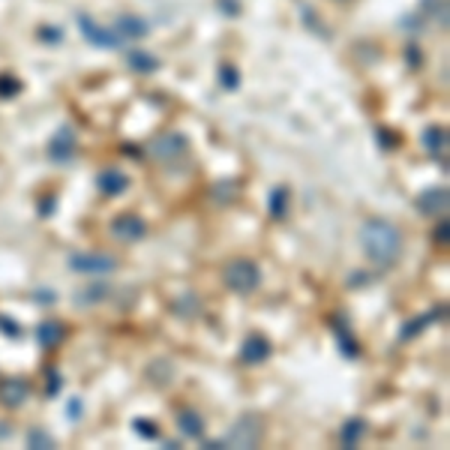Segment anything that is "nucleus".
I'll return each instance as SVG.
<instances>
[{"label":"nucleus","mask_w":450,"mask_h":450,"mask_svg":"<svg viewBox=\"0 0 450 450\" xmlns=\"http://www.w3.org/2000/svg\"><path fill=\"white\" fill-rule=\"evenodd\" d=\"M186 135H180V133H165V135H159L150 142V153H153L156 159H177L180 153H186Z\"/></svg>","instance_id":"nucleus-8"},{"label":"nucleus","mask_w":450,"mask_h":450,"mask_svg":"<svg viewBox=\"0 0 450 450\" xmlns=\"http://www.w3.org/2000/svg\"><path fill=\"white\" fill-rule=\"evenodd\" d=\"M48 156H52V163H69V159L75 156V133L73 126H60L57 133L52 135V142H48Z\"/></svg>","instance_id":"nucleus-7"},{"label":"nucleus","mask_w":450,"mask_h":450,"mask_svg":"<svg viewBox=\"0 0 450 450\" xmlns=\"http://www.w3.org/2000/svg\"><path fill=\"white\" fill-rule=\"evenodd\" d=\"M219 9H225L228 15H237L240 13V3H237V0H219Z\"/></svg>","instance_id":"nucleus-33"},{"label":"nucleus","mask_w":450,"mask_h":450,"mask_svg":"<svg viewBox=\"0 0 450 450\" xmlns=\"http://www.w3.org/2000/svg\"><path fill=\"white\" fill-rule=\"evenodd\" d=\"M177 426L183 429V435L189 438H202L204 435V420L198 412H193V408H180L177 412Z\"/></svg>","instance_id":"nucleus-15"},{"label":"nucleus","mask_w":450,"mask_h":450,"mask_svg":"<svg viewBox=\"0 0 450 450\" xmlns=\"http://www.w3.org/2000/svg\"><path fill=\"white\" fill-rule=\"evenodd\" d=\"M417 210L420 213H426V216H438V213H444L447 204H450V193H447V186H429L423 189V193L417 195Z\"/></svg>","instance_id":"nucleus-9"},{"label":"nucleus","mask_w":450,"mask_h":450,"mask_svg":"<svg viewBox=\"0 0 450 450\" xmlns=\"http://www.w3.org/2000/svg\"><path fill=\"white\" fill-rule=\"evenodd\" d=\"M22 93V82L13 75H0V99H13Z\"/></svg>","instance_id":"nucleus-26"},{"label":"nucleus","mask_w":450,"mask_h":450,"mask_svg":"<svg viewBox=\"0 0 450 450\" xmlns=\"http://www.w3.org/2000/svg\"><path fill=\"white\" fill-rule=\"evenodd\" d=\"M36 297L43 300V306H48V303H54V300H57V294H54V292H36Z\"/></svg>","instance_id":"nucleus-34"},{"label":"nucleus","mask_w":450,"mask_h":450,"mask_svg":"<svg viewBox=\"0 0 450 450\" xmlns=\"http://www.w3.org/2000/svg\"><path fill=\"white\" fill-rule=\"evenodd\" d=\"M82 412H84L82 399H78V396H75V399H69V405H66V414H69V417L75 420V417H82Z\"/></svg>","instance_id":"nucleus-31"},{"label":"nucleus","mask_w":450,"mask_h":450,"mask_svg":"<svg viewBox=\"0 0 450 450\" xmlns=\"http://www.w3.org/2000/svg\"><path fill=\"white\" fill-rule=\"evenodd\" d=\"M78 30H82V36L87 39L90 45H96V48H117V45H120L117 33L105 30L103 24H96L93 18L84 15V13H78Z\"/></svg>","instance_id":"nucleus-5"},{"label":"nucleus","mask_w":450,"mask_h":450,"mask_svg":"<svg viewBox=\"0 0 450 450\" xmlns=\"http://www.w3.org/2000/svg\"><path fill=\"white\" fill-rule=\"evenodd\" d=\"M435 240H442V243H447V223H442L435 228Z\"/></svg>","instance_id":"nucleus-35"},{"label":"nucleus","mask_w":450,"mask_h":450,"mask_svg":"<svg viewBox=\"0 0 450 450\" xmlns=\"http://www.w3.org/2000/svg\"><path fill=\"white\" fill-rule=\"evenodd\" d=\"M39 39L48 43V45H57L60 39H63V30L60 27H39Z\"/></svg>","instance_id":"nucleus-28"},{"label":"nucleus","mask_w":450,"mask_h":450,"mask_svg":"<svg viewBox=\"0 0 450 450\" xmlns=\"http://www.w3.org/2000/svg\"><path fill=\"white\" fill-rule=\"evenodd\" d=\"M267 213L273 219H283L288 213V186H276L267 198Z\"/></svg>","instance_id":"nucleus-19"},{"label":"nucleus","mask_w":450,"mask_h":450,"mask_svg":"<svg viewBox=\"0 0 450 450\" xmlns=\"http://www.w3.org/2000/svg\"><path fill=\"white\" fill-rule=\"evenodd\" d=\"M0 330H3L6 336H13V339L22 336V327H18V324L13 322V318H6V315H0Z\"/></svg>","instance_id":"nucleus-29"},{"label":"nucleus","mask_w":450,"mask_h":450,"mask_svg":"<svg viewBox=\"0 0 450 450\" xmlns=\"http://www.w3.org/2000/svg\"><path fill=\"white\" fill-rule=\"evenodd\" d=\"M438 315H442V313H426V315H420L417 322H408V324H405V330H403L399 336H403V339H412V336H417V333H423V327H426L429 322H435Z\"/></svg>","instance_id":"nucleus-24"},{"label":"nucleus","mask_w":450,"mask_h":450,"mask_svg":"<svg viewBox=\"0 0 450 450\" xmlns=\"http://www.w3.org/2000/svg\"><path fill=\"white\" fill-rule=\"evenodd\" d=\"M112 232L117 240H126V243H135V240H142L147 234V223L138 213H120L114 216L112 223Z\"/></svg>","instance_id":"nucleus-6"},{"label":"nucleus","mask_w":450,"mask_h":450,"mask_svg":"<svg viewBox=\"0 0 450 450\" xmlns=\"http://www.w3.org/2000/svg\"><path fill=\"white\" fill-rule=\"evenodd\" d=\"M219 84H223L225 90H237V87H240V73H237V66H232V63H223V66H219Z\"/></svg>","instance_id":"nucleus-25"},{"label":"nucleus","mask_w":450,"mask_h":450,"mask_svg":"<svg viewBox=\"0 0 450 450\" xmlns=\"http://www.w3.org/2000/svg\"><path fill=\"white\" fill-rule=\"evenodd\" d=\"M27 396H30V384L24 378H6V382H0V405L18 408V405H24Z\"/></svg>","instance_id":"nucleus-11"},{"label":"nucleus","mask_w":450,"mask_h":450,"mask_svg":"<svg viewBox=\"0 0 450 450\" xmlns=\"http://www.w3.org/2000/svg\"><path fill=\"white\" fill-rule=\"evenodd\" d=\"M378 142H382V147H396V144H399V138H396V133L378 129Z\"/></svg>","instance_id":"nucleus-30"},{"label":"nucleus","mask_w":450,"mask_h":450,"mask_svg":"<svg viewBox=\"0 0 450 450\" xmlns=\"http://www.w3.org/2000/svg\"><path fill=\"white\" fill-rule=\"evenodd\" d=\"M258 442H262V423H255V417H240L225 438V447H258Z\"/></svg>","instance_id":"nucleus-4"},{"label":"nucleus","mask_w":450,"mask_h":450,"mask_svg":"<svg viewBox=\"0 0 450 450\" xmlns=\"http://www.w3.org/2000/svg\"><path fill=\"white\" fill-rule=\"evenodd\" d=\"M336 343H339V348H343V354L345 357H357V352H360V345H357V339L352 336V330H348L345 324H336Z\"/></svg>","instance_id":"nucleus-21"},{"label":"nucleus","mask_w":450,"mask_h":450,"mask_svg":"<svg viewBox=\"0 0 450 450\" xmlns=\"http://www.w3.org/2000/svg\"><path fill=\"white\" fill-rule=\"evenodd\" d=\"M133 429H135V433L144 438V442H156V438H159V426H156V420L135 417V420H133Z\"/></svg>","instance_id":"nucleus-23"},{"label":"nucleus","mask_w":450,"mask_h":450,"mask_svg":"<svg viewBox=\"0 0 450 450\" xmlns=\"http://www.w3.org/2000/svg\"><path fill=\"white\" fill-rule=\"evenodd\" d=\"M60 387H63V375H60L57 369H48L45 373V399H54L60 393Z\"/></svg>","instance_id":"nucleus-27"},{"label":"nucleus","mask_w":450,"mask_h":450,"mask_svg":"<svg viewBox=\"0 0 450 450\" xmlns=\"http://www.w3.org/2000/svg\"><path fill=\"white\" fill-rule=\"evenodd\" d=\"M27 444L30 447H36V450H52V447H57V442H54V435L52 433H45L43 426H33L27 433Z\"/></svg>","instance_id":"nucleus-22"},{"label":"nucleus","mask_w":450,"mask_h":450,"mask_svg":"<svg viewBox=\"0 0 450 450\" xmlns=\"http://www.w3.org/2000/svg\"><path fill=\"white\" fill-rule=\"evenodd\" d=\"M60 339H63V324H57V322H43L36 327V343L43 345V348H54Z\"/></svg>","instance_id":"nucleus-18"},{"label":"nucleus","mask_w":450,"mask_h":450,"mask_svg":"<svg viewBox=\"0 0 450 450\" xmlns=\"http://www.w3.org/2000/svg\"><path fill=\"white\" fill-rule=\"evenodd\" d=\"M105 294H108V285L96 279L93 285H87V288H82V292H75V300H78V303H84V306H93V303H99V300H103Z\"/></svg>","instance_id":"nucleus-20"},{"label":"nucleus","mask_w":450,"mask_h":450,"mask_svg":"<svg viewBox=\"0 0 450 450\" xmlns=\"http://www.w3.org/2000/svg\"><path fill=\"white\" fill-rule=\"evenodd\" d=\"M405 57H408V66H412V69H417V66H420V52H417L414 45H408V48H405Z\"/></svg>","instance_id":"nucleus-32"},{"label":"nucleus","mask_w":450,"mask_h":450,"mask_svg":"<svg viewBox=\"0 0 450 450\" xmlns=\"http://www.w3.org/2000/svg\"><path fill=\"white\" fill-rule=\"evenodd\" d=\"M366 435V420L363 417H352V420H345L343 423V433H339V442H343V447H357L360 444V438Z\"/></svg>","instance_id":"nucleus-16"},{"label":"nucleus","mask_w":450,"mask_h":450,"mask_svg":"<svg viewBox=\"0 0 450 450\" xmlns=\"http://www.w3.org/2000/svg\"><path fill=\"white\" fill-rule=\"evenodd\" d=\"M420 142H423V147L435 159H447V129L444 126H426Z\"/></svg>","instance_id":"nucleus-13"},{"label":"nucleus","mask_w":450,"mask_h":450,"mask_svg":"<svg viewBox=\"0 0 450 450\" xmlns=\"http://www.w3.org/2000/svg\"><path fill=\"white\" fill-rule=\"evenodd\" d=\"M360 240H363L369 262L378 264V267L396 264L399 255H403V234L396 232L393 223H387V219H382V216L366 219L363 232H360Z\"/></svg>","instance_id":"nucleus-1"},{"label":"nucleus","mask_w":450,"mask_h":450,"mask_svg":"<svg viewBox=\"0 0 450 450\" xmlns=\"http://www.w3.org/2000/svg\"><path fill=\"white\" fill-rule=\"evenodd\" d=\"M126 63L133 73H142V75H150L159 69V60L150 52H126Z\"/></svg>","instance_id":"nucleus-17"},{"label":"nucleus","mask_w":450,"mask_h":450,"mask_svg":"<svg viewBox=\"0 0 450 450\" xmlns=\"http://www.w3.org/2000/svg\"><path fill=\"white\" fill-rule=\"evenodd\" d=\"M223 279L234 294H253L255 288L262 285V270H258L255 262H249V258H234V262L225 267Z\"/></svg>","instance_id":"nucleus-2"},{"label":"nucleus","mask_w":450,"mask_h":450,"mask_svg":"<svg viewBox=\"0 0 450 450\" xmlns=\"http://www.w3.org/2000/svg\"><path fill=\"white\" fill-rule=\"evenodd\" d=\"M96 186L105 198H114L129 189V177L120 172V168H105V172H99V177H96Z\"/></svg>","instance_id":"nucleus-12"},{"label":"nucleus","mask_w":450,"mask_h":450,"mask_svg":"<svg viewBox=\"0 0 450 450\" xmlns=\"http://www.w3.org/2000/svg\"><path fill=\"white\" fill-rule=\"evenodd\" d=\"M114 30H117V39H142V36H147L150 24L138 15H120Z\"/></svg>","instance_id":"nucleus-14"},{"label":"nucleus","mask_w":450,"mask_h":450,"mask_svg":"<svg viewBox=\"0 0 450 450\" xmlns=\"http://www.w3.org/2000/svg\"><path fill=\"white\" fill-rule=\"evenodd\" d=\"M270 339L262 336V333H253V336H246L243 339V345H240V357H243V363L249 366H258V363H264V360L270 357Z\"/></svg>","instance_id":"nucleus-10"},{"label":"nucleus","mask_w":450,"mask_h":450,"mask_svg":"<svg viewBox=\"0 0 450 450\" xmlns=\"http://www.w3.org/2000/svg\"><path fill=\"white\" fill-rule=\"evenodd\" d=\"M69 267L84 276H108L117 270V262L105 253H75L69 255Z\"/></svg>","instance_id":"nucleus-3"}]
</instances>
